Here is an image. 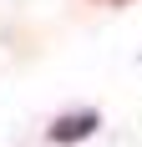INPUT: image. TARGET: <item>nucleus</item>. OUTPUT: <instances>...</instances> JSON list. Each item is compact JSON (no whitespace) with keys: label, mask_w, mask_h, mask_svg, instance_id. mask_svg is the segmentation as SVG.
<instances>
[{"label":"nucleus","mask_w":142,"mask_h":147,"mask_svg":"<svg viewBox=\"0 0 142 147\" xmlns=\"http://www.w3.org/2000/svg\"><path fill=\"white\" fill-rule=\"evenodd\" d=\"M97 127H101V117H97V112H91V107H86V112H66V117H56V122H51V132H46V137H51V142H61V147H66V142H81V137H91V132H97Z\"/></svg>","instance_id":"obj_1"},{"label":"nucleus","mask_w":142,"mask_h":147,"mask_svg":"<svg viewBox=\"0 0 142 147\" xmlns=\"http://www.w3.org/2000/svg\"><path fill=\"white\" fill-rule=\"evenodd\" d=\"M107 5H127V0H107Z\"/></svg>","instance_id":"obj_2"}]
</instances>
